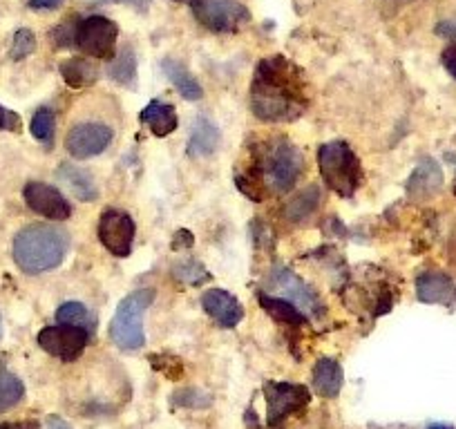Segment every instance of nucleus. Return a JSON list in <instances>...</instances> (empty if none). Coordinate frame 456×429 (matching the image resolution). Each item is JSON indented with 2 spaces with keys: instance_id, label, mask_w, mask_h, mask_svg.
I'll return each instance as SVG.
<instances>
[{
  "instance_id": "f257e3e1",
  "label": "nucleus",
  "mask_w": 456,
  "mask_h": 429,
  "mask_svg": "<svg viewBox=\"0 0 456 429\" xmlns=\"http://www.w3.org/2000/svg\"><path fill=\"white\" fill-rule=\"evenodd\" d=\"M253 115L265 124H289L306 112L309 94L300 68L282 54L257 63L248 94Z\"/></svg>"
},
{
  "instance_id": "f03ea898",
  "label": "nucleus",
  "mask_w": 456,
  "mask_h": 429,
  "mask_svg": "<svg viewBox=\"0 0 456 429\" xmlns=\"http://www.w3.org/2000/svg\"><path fill=\"white\" fill-rule=\"evenodd\" d=\"M305 168V157L296 143L287 137H273L262 142L251 150V164L247 173L235 177L240 190L253 201H262L265 195H284L296 186Z\"/></svg>"
},
{
  "instance_id": "7ed1b4c3",
  "label": "nucleus",
  "mask_w": 456,
  "mask_h": 429,
  "mask_svg": "<svg viewBox=\"0 0 456 429\" xmlns=\"http://www.w3.org/2000/svg\"><path fill=\"white\" fill-rule=\"evenodd\" d=\"M69 238L65 231L50 224H29L16 233L12 255L20 271L41 275L63 264L68 255Z\"/></svg>"
},
{
  "instance_id": "20e7f679",
  "label": "nucleus",
  "mask_w": 456,
  "mask_h": 429,
  "mask_svg": "<svg viewBox=\"0 0 456 429\" xmlns=\"http://www.w3.org/2000/svg\"><path fill=\"white\" fill-rule=\"evenodd\" d=\"M117 38L119 28L108 16H72L52 29V41L56 47L78 50L92 59L110 61L117 54Z\"/></svg>"
},
{
  "instance_id": "39448f33",
  "label": "nucleus",
  "mask_w": 456,
  "mask_h": 429,
  "mask_svg": "<svg viewBox=\"0 0 456 429\" xmlns=\"http://www.w3.org/2000/svg\"><path fill=\"white\" fill-rule=\"evenodd\" d=\"M318 168L322 182L342 199H352L361 188V159L347 142H329L320 146Z\"/></svg>"
},
{
  "instance_id": "423d86ee",
  "label": "nucleus",
  "mask_w": 456,
  "mask_h": 429,
  "mask_svg": "<svg viewBox=\"0 0 456 429\" xmlns=\"http://www.w3.org/2000/svg\"><path fill=\"white\" fill-rule=\"evenodd\" d=\"M155 302V291L152 288H139L126 295L119 302L114 318L110 322V338L119 349L134 352L146 344V331H143V315Z\"/></svg>"
},
{
  "instance_id": "0eeeda50",
  "label": "nucleus",
  "mask_w": 456,
  "mask_h": 429,
  "mask_svg": "<svg viewBox=\"0 0 456 429\" xmlns=\"http://www.w3.org/2000/svg\"><path fill=\"white\" fill-rule=\"evenodd\" d=\"M192 16L215 34H233L251 20V12L240 0H192Z\"/></svg>"
},
{
  "instance_id": "6e6552de",
  "label": "nucleus",
  "mask_w": 456,
  "mask_h": 429,
  "mask_svg": "<svg viewBox=\"0 0 456 429\" xmlns=\"http://www.w3.org/2000/svg\"><path fill=\"white\" fill-rule=\"evenodd\" d=\"M265 401H266V425L269 427H278L291 414L305 409L311 401V393L305 384L296 383H275L269 380L265 383Z\"/></svg>"
},
{
  "instance_id": "1a4fd4ad",
  "label": "nucleus",
  "mask_w": 456,
  "mask_h": 429,
  "mask_svg": "<svg viewBox=\"0 0 456 429\" xmlns=\"http://www.w3.org/2000/svg\"><path fill=\"white\" fill-rule=\"evenodd\" d=\"M38 344L45 353L59 358L63 362H74L81 358L86 352L87 340H90V331L77 325H52L41 329L38 334Z\"/></svg>"
},
{
  "instance_id": "9d476101",
  "label": "nucleus",
  "mask_w": 456,
  "mask_h": 429,
  "mask_svg": "<svg viewBox=\"0 0 456 429\" xmlns=\"http://www.w3.org/2000/svg\"><path fill=\"white\" fill-rule=\"evenodd\" d=\"M137 226L128 213L108 208L99 220V242L114 257H128L133 253Z\"/></svg>"
},
{
  "instance_id": "9b49d317",
  "label": "nucleus",
  "mask_w": 456,
  "mask_h": 429,
  "mask_svg": "<svg viewBox=\"0 0 456 429\" xmlns=\"http://www.w3.org/2000/svg\"><path fill=\"white\" fill-rule=\"evenodd\" d=\"M112 139L114 133L110 125L99 124V121H86V124H77L69 130L65 148L74 159H90V157L108 150Z\"/></svg>"
},
{
  "instance_id": "f8f14e48",
  "label": "nucleus",
  "mask_w": 456,
  "mask_h": 429,
  "mask_svg": "<svg viewBox=\"0 0 456 429\" xmlns=\"http://www.w3.org/2000/svg\"><path fill=\"white\" fill-rule=\"evenodd\" d=\"M23 199L37 214L52 222H63L72 214V206L59 188L43 182H28L23 188Z\"/></svg>"
},
{
  "instance_id": "ddd939ff",
  "label": "nucleus",
  "mask_w": 456,
  "mask_h": 429,
  "mask_svg": "<svg viewBox=\"0 0 456 429\" xmlns=\"http://www.w3.org/2000/svg\"><path fill=\"white\" fill-rule=\"evenodd\" d=\"M271 287L280 288L284 300L293 302L305 315H322V302H320V297L293 271H289L287 266H273V271H271Z\"/></svg>"
},
{
  "instance_id": "4468645a",
  "label": "nucleus",
  "mask_w": 456,
  "mask_h": 429,
  "mask_svg": "<svg viewBox=\"0 0 456 429\" xmlns=\"http://www.w3.org/2000/svg\"><path fill=\"white\" fill-rule=\"evenodd\" d=\"M201 306L215 320V325L222 329H233L244 320V306L240 304L233 293L224 291V288H208L201 295Z\"/></svg>"
},
{
  "instance_id": "2eb2a0df",
  "label": "nucleus",
  "mask_w": 456,
  "mask_h": 429,
  "mask_svg": "<svg viewBox=\"0 0 456 429\" xmlns=\"http://www.w3.org/2000/svg\"><path fill=\"white\" fill-rule=\"evenodd\" d=\"M416 297L425 304H454L456 282L445 273L428 271L416 278Z\"/></svg>"
},
{
  "instance_id": "dca6fc26",
  "label": "nucleus",
  "mask_w": 456,
  "mask_h": 429,
  "mask_svg": "<svg viewBox=\"0 0 456 429\" xmlns=\"http://www.w3.org/2000/svg\"><path fill=\"white\" fill-rule=\"evenodd\" d=\"M443 188V170L436 159L425 157L419 161L411 177L407 179V195L411 199H429Z\"/></svg>"
},
{
  "instance_id": "f3484780",
  "label": "nucleus",
  "mask_w": 456,
  "mask_h": 429,
  "mask_svg": "<svg viewBox=\"0 0 456 429\" xmlns=\"http://www.w3.org/2000/svg\"><path fill=\"white\" fill-rule=\"evenodd\" d=\"M139 121L151 128L155 137H168L177 130V112L170 103L164 101H151V103L139 112Z\"/></svg>"
},
{
  "instance_id": "a211bd4d",
  "label": "nucleus",
  "mask_w": 456,
  "mask_h": 429,
  "mask_svg": "<svg viewBox=\"0 0 456 429\" xmlns=\"http://www.w3.org/2000/svg\"><path fill=\"white\" fill-rule=\"evenodd\" d=\"M219 146V130L208 117H197L192 121L191 139H188V155L191 157H208L217 150Z\"/></svg>"
},
{
  "instance_id": "6ab92c4d",
  "label": "nucleus",
  "mask_w": 456,
  "mask_h": 429,
  "mask_svg": "<svg viewBox=\"0 0 456 429\" xmlns=\"http://www.w3.org/2000/svg\"><path fill=\"white\" fill-rule=\"evenodd\" d=\"M345 374H342L340 362L333 358H322L314 367V389L322 398H336L340 393Z\"/></svg>"
},
{
  "instance_id": "aec40b11",
  "label": "nucleus",
  "mask_w": 456,
  "mask_h": 429,
  "mask_svg": "<svg viewBox=\"0 0 456 429\" xmlns=\"http://www.w3.org/2000/svg\"><path fill=\"white\" fill-rule=\"evenodd\" d=\"M161 69H164L168 81L177 87V92L186 101H200L201 96H204V87L200 85V81L192 77V72L182 63V61L164 59L161 61Z\"/></svg>"
},
{
  "instance_id": "412c9836",
  "label": "nucleus",
  "mask_w": 456,
  "mask_h": 429,
  "mask_svg": "<svg viewBox=\"0 0 456 429\" xmlns=\"http://www.w3.org/2000/svg\"><path fill=\"white\" fill-rule=\"evenodd\" d=\"M59 69L63 81L68 83L69 87H77V90L94 85V83L99 81V74H101L99 68H96L90 59H86V56H72V59H65Z\"/></svg>"
},
{
  "instance_id": "4be33fe9",
  "label": "nucleus",
  "mask_w": 456,
  "mask_h": 429,
  "mask_svg": "<svg viewBox=\"0 0 456 429\" xmlns=\"http://www.w3.org/2000/svg\"><path fill=\"white\" fill-rule=\"evenodd\" d=\"M260 304L280 325L293 327V329H300V327L306 325V315L293 302L284 300V297H273L269 293H260Z\"/></svg>"
},
{
  "instance_id": "5701e85b",
  "label": "nucleus",
  "mask_w": 456,
  "mask_h": 429,
  "mask_svg": "<svg viewBox=\"0 0 456 429\" xmlns=\"http://www.w3.org/2000/svg\"><path fill=\"white\" fill-rule=\"evenodd\" d=\"M59 177L72 188V192L77 195V199L81 201H96L99 199V188L92 182V174L86 173L83 168L72 164H63L59 168Z\"/></svg>"
},
{
  "instance_id": "b1692460",
  "label": "nucleus",
  "mask_w": 456,
  "mask_h": 429,
  "mask_svg": "<svg viewBox=\"0 0 456 429\" xmlns=\"http://www.w3.org/2000/svg\"><path fill=\"white\" fill-rule=\"evenodd\" d=\"M108 77L119 85H133L134 78H137V56H134L133 47H121V52H117L110 59Z\"/></svg>"
},
{
  "instance_id": "393cba45",
  "label": "nucleus",
  "mask_w": 456,
  "mask_h": 429,
  "mask_svg": "<svg viewBox=\"0 0 456 429\" xmlns=\"http://www.w3.org/2000/svg\"><path fill=\"white\" fill-rule=\"evenodd\" d=\"M320 206V188L318 186H309L306 190H302L300 195L293 197L291 201L284 208V217L289 222H296V224H302L309 217H314L315 210Z\"/></svg>"
},
{
  "instance_id": "a878e982",
  "label": "nucleus",
  "mask_w": 456,
  "mask_h": 429,
  "mask_svg": "<svg viewBox=\"0 0 456 429\" xmlns=\"http://www.w3.org/2000/svg\"><path fill=\"white\" fill-rule=\"evenodd\" d=\"M25 398V384L16 374L0 369V411H7Z\"/></svg>"
},
{
  "instance_id": "bb28decb",
  "label": "nucleus",
  "mask_w": 456,
  "mask_h": 429,
  "mask_svg": "<svg viewBox=\"0 0 456 429\" xmlns=\"http://www.w3.org/2000/svg\"><path fill=\"white\" fill-rule=\"evenodd\" d=\"M56 322H61V325H77L83 327V329L87 327V331H92V327H94V318H92V313L81 302H63L59 311H56Z\"/></svg>"
},
{
  "instance_id": "cd10ccee",
  "label": "nucleus",
  "mask_w": 456,
  "mask_h": 429,
  "mask_svg": "<svg viewBox=\"0 0 456 429\" xmlns=\"http://www.w3.org/2000/svg\"><path fill=\"white\" fill-rule=\"evenodd\" d=\"M34 139L41 142L43 146L52 148L54 146V134H56V117L50 108H41L37 110V115L32 117V124H29Z\"/></svg>"
},
{
  "instance_id": "c85d7f7f",
  "label": "nucleus",
  "mask_w": 456,
  "mask_h": 429,
  "mask_svg": "<svg viewBox=\"0 0 456 429\" xmlns=\"http://www.w3.org/2000/svg\"><path fill=\"white\" fill-rule=\"evenodd\" d=\"M173 275L179 282L188 284V287H200V284L208 282L210 273L204 269V264L197 260H183L182 264L173 266Z\"/></svg>"
},
{
  "instance_id": "c756f323",
  "label": "nucleus",
  "mask_w": 456,
  "mask_h": 429,
  "mask_svg": "<svg viewBox=\"0 0 456 429\" xmlns=\"http://www.w3.org/2000/svg\"><path fill=\"white\" fill-rule=\"evenodd\" d=\"M37 50V36H34L32 29L23 28L14 34V41H12V59L20 61L25 56H29L32 52Z\"/></svg>"
},
{
  "instance_id": "7c9ffc66",
  "label": "nucleus",
  "mask_w": 456,
  "mask_h": 429,
  "mask_svg": "<svg viewBox=\"0 0 456 429\" xmlns=\"http://www.w3.org/2000/svg\"><path fill=\"white\" fill-rule=\"evenodd\" d=\"M0 130H10V133H19L20 130V117L3 108V105H0Z\"/></svg>"
},
{
  "instance_id": "2f4dec72",
  "label": "nucleus",
  "mask_w": 456,
  "mask_h": 429,
  "mask_svg": "<svg viewBox=\"0 0 456 429\" xmlns=\"http://www.w3.org/2000/svg\"><path fill=\"white\" fill-rule=\"evenodd\" d=\"M441 61H443V68H445L447 72H450L452 77L456 78V43H454V45L447 47L445 52H443Z\"/></svg>"
},
{
  "instance_id": "473e14b6",
  "label": "nucleus",
  "mask_w": 456,
  "mask_h": 429,
  "mask_svg": "<svg viewBox=\"0 0 456 429\" xmlns=\"http://www.w3.org/2000/svg\"><path fill=\"white\" fill-rule=\"evenodd\" d=\"M112 3H126V5H133L134 10H148V0H94V5H112Z\"/></svg>"
},
{
  "instance_id": "72a5a7b5",
  "label": "nucleus",
  "mask_w": 456,
  "mask_h": 429,
  "mask_svg": "<svg viewBox=\"0 0 456 429\" xmlns=\"http://www.w3.org/2000/svg\"><path fill=\"white\" fill-rule=\"evenodd\" d=\"M436 34H441V36L445 38H452V41L456 43V20H443V23H438Z\"/></svg>"
},
{
  "instance_id": "f704fd0d",
  "label": "nucleus",
  "mask_w": 456,
  "mask_h": 429,
  "mask_svg": "<svg viewBox=\"0 0 456 429\" xmlns=\"http://www.w3.org/2000/svg\"><path fill=\"white\" fill-rule=\"evenodd\" d=\"M61 3L63 0H29V7L32 10H56L61 7Z\"/></svg>"
},
{
  "instance_id": "c9c22d12",
  "label": "nucleus",
  "mask_w": 456,
  "mask_h": 429,
  "mask_svg": "<svg viewBox=\"0 0 456 429\" xmlns=\"http://www.w3.org/2000/svg\"><path fill=\"white\" fill-rule=\"evenodd\" d=\"M0 429H38L34 420H20V423H0Z\"/></svg>"
},
{
  "instance_id": "e433bc0d",
  "label": "nucleus",
  "mask_w": 456,
  "mask_h": 429,
  "mask_svg": "<svg viewBox=\"0 0 456 429\" xmlns=\"http://www.w3.org/2000/svg\"><path fill=\"white\" fill-rule=\"evenodd\" d=\"M50 427L52 429H69V425H65L63 420H59V418H50Z\"/></svg>"
},
{
  "instance_id": "4c0bfd02",
  "label": "nucleus",
  "mask_w": 456,
  "mask_h": 429,
  "mask_svg": "<svg viewBox=\"0 0 456 429\" xmlns=\"http://www.w3.org/2000/svg\"><path fill=\"white\" fill-rule=\"evenodd\" d=\"M428 429H454V427H452V425H445V423H434V425H429Z\"/></svg>"
},
{
  "instance_id": "58836bf2",
  "label": "nucleus",
  "mask_w": 456,
  "mask_h": 429,
  "mask_svg": "<svg viewBox=\"0 0 456 429\" xmlns=\"http://www.w3.org/2000/svg\"><path fill=\"white\" fill-rule=\"evenodd\" d=\"M445 159H447V161H452V164H454V168H456V152H447Z\"/></svg>"
},
{
  "instance_id": "ea45409f",
  "label": "nucleus",
  "mask_w": 456,
  "mask_h": 429,
  "mask_svg": "<svg viewBox=\"0 0 456 429\" xmlns=\"http://www.w3.org/2000/svg\"><path fill=\"white\" fill-rule=\"evenodd\" d=\"M175 3H188V5H191L192 0H175Z\"/></svg>"
},
{
  "instance_id": "a19ab883",
  "label": "nucleus",
  "mask_w": 456,
  "mask_h": 429,
  "mask_svg": "<svg viewBox=\"0 0 456 429\" xmlns=\"http://www.w3.org/2000/svg\"><path fill=\"white\" fill-rule=\"evenodd\" d=\"M0 340H3V320H0Z\"/></svg>"
}]
</instances>
